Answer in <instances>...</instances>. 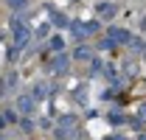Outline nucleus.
<instances>
[{"label":"nucleus","mask_w":146,"mask_h":140,"mask_svg":"<svg viewBox=\"0 0 146 140\" xmlns=\"http://www.w3.org/2000/svg\"><path fill=\"white\" fill-rule=\"evenodd\" d=\"M20 109L23 112H31V98H20Z\"/></svg>","instance_id":"1"}]
</instances>
